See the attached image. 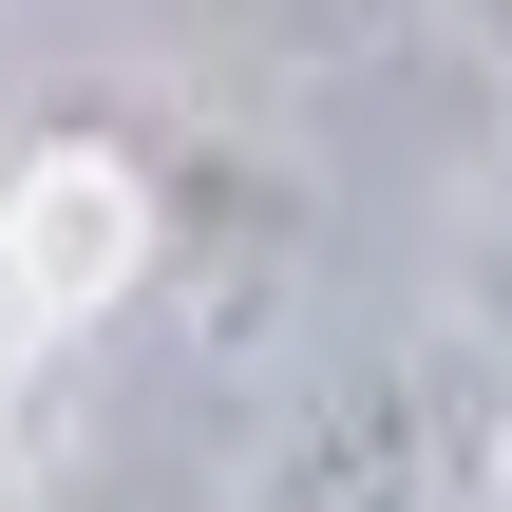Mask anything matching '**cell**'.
<instances>
[{"label": "cell", "instance_id": "6da1fadb", "mask_svg": "<svg viewBox=\"0 0 512 512\" xmlns=\"http://www.w3.org/2000/svg\"><path fill=\"white\" fill-rule=\"evenodd\" d=\"M247 512H512V399L475 361H361L285 418Z\"/></svg>", "mask_w": 512, "mask_h": 512}, {"label": "cell", "instance_id": "3957f363", "mask_svg": "<svg viewBox=\"0 0 512 512\" xmlns=\"http://www.w3.org/2000/svg\"><path fill=\"white\" fill-rule=\"evenodd\" d=\"M209 19H228L247 57H380L418 0H209Z\"/></svg>", "mask_w": 512, "mask_h": 512}, {"label": "cell", "instance_id": "277c9868", "mask_svg": "<svg viewBox=\"0 0 512 512\" xmlns=\"http://www.w3.org/2000/svg\"><path fill=\"white\" fill-rule=\"evenodd\" d=\"M437 19L475 38V76H494V95H512V0H437Z\"/></svg>", "mask_w": 512, "mask_h": 512}, {"label": "cell", "instance_id": "7a4b0ae2", "mask_svg": "<svg viewBox=\"0 0 512 512\" xmlns=\"http://www.w3.org/2000/svg\"><path fill=\"white\" fill-rule=\"evenodd\" d=\"M133 285H152V171L114 133H38L0 171V304L57 342V323H114Z\"/></svg>", "mask_w": 512, "mask_h": 512}]
</instances>
